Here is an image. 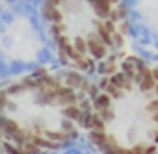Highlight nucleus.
Instances as JSON below:
<instances>
[{
    "label": "nucleus",
    "mask_w": 158,
    "mask_h": 154,
    "mask_svg": "<svg viewBox=\"0 0 158 154\" xmlns=\"http://www.w3.org/2000/svg\"><path fill=\"white\" fill-rule=\"evenodd\" d=\"M148 110L152 112V113H157L158 112V98L157 100H152V101L148 104Z\"/></svg>",
    "instance_id": "obj_12"
},
{
    "label": "nucleus",
    "mask_w": 158,
    "mask_h": 154,
    "mask_svg": "<svg viewBox=\"0 0 158 154\" xmlns=\"http://www.w3.org/2000/svg\"><path fill=\"white\" fill-rule=\"evenodd\" d=\"M11 136H12L14 142H17L18 145H23V143L26 142V139H27V134H26V131L21 130V129H18L17 131H14Z\"/></svg>",
    "instance_id": "obj_6"
},
{
    "label": "nucleus",
    "mask_w": 158,
    "mask_h": 154,
    "mask_svg": "<svg viewBox=\"0 0 158 154\" xmlns=\"http://www.w3.org/2000/svg\"><path fill=\"white\" fill-rule=\"evenodd\" d=\"M135 79H137L139 83H140V89H142V91H145V92L151 91V89H154V88H155V85H157V82L154 80V77H152V76H149V77H140V76H137V74H135Z\"/></svg>",
    "instance_id": "obj_3"
},
{
    "label": "nucleus",
    "mask_w": 158,
    "mask_h": 154,
    "mask_svg": "<svg viewBox=\"0 0 158 154\" xmlns=\"http://www.w3.org/2000/svg\"><path fill=\"white\" fill-rule=\"evenodd\" d=\"M77 100V95L74 94V91L68 88H59V100L57 103H60L63 106H74Z\"/></svg>",
    "instance_id": "obj_1"
},
{
    "label": "nucleus",
    "mask_w": 158,
    "mask_h": 154,
    "mask_svg": "<svg viewBox=\"0 0 158 154\" xmlns=\"http://www.w3.org/2000/svg\"><path fill=\"white\" fill-rule=\"evenodd\" d=\"M6 104H8V95L5 92H0V109L5 107Z\"/></svg>",
    "instance_id": "obj_14"
},
{
    "label": "nucleus",
    "mask_w": 158,
    "mask_h": 154,
    "mask_svg": "<svg viewBox=\"0 0 158 154\" xmlns=\"http://www.w3.org/2000/svg\"><path fill=\"white\" fill-rule=\"evenodd\" d=\"M45 76H47V70L45 68H38L36 71L33 73V77H36V79H42Z\"/></svg>",
    "instance_id": "obj_13"
},
{
    "label": "nucleus",
    "mask_w": 158,
    "mask_h": 154,
    "mask_svg": "<svg viewBox=\"0 0 158 154\" xmlns=\"http://www.w3.org/2000/svg\"><path fill=\"white\" fill-rule=\"evenodd\" d=\"M68 82L71 86H78V85H83L85 80H83V77L78 74V73H69V76H68Z\"/></svg>",
    "instance_id": "obj_8"
},
{
    "label": "nucleus",
    "mask_w": 158,
    "mask_h": 154,
    "mask_svg": "<svg viewBox=\"0 0 158 154\" xmlns=\"http://www.w3.org/2000/svg\"><path fill=\"white\" fill-rule=\"evenodd\" d=\"M154 142L155 143H158V130L154 133Z\"/></svg>",
    "instance_id": "obj_17"
},
{
    "label": "nucleus",
    "mask_w": 158,
    "mask_h": 154,
    "mask_svg": "<svg viewBox=\"0 0 158 154\" xmlns=\"http://www.w3.org/2000/svg\"><path fill=\"white\" fill-rule=\"evenodd\" d=\"M20 129L18 127V124L11 118H5V124H3V127H2V130H5L6 133H9V134H12L14 131H17Z\"/></svg>",
    "instance_id": "obj_5"
},
{
    "label": "nucleus",
    "mask_w": 158,
    "mask_h": 154,
    "mask_svg": "<svg viewBox=\"0 0 158 154\" xmlns=\"http://www.w3.org/2000/svg\"><path fill=\"white\" fill-rule=\"evenodd\" d=\"M145 154H157V148L154 145H148L145 147Z\"/></svg>",
    "instance_id": "obj_15"
},
{
    "label": "nucleus",
    "mask_w": 158,
    "mask_h": 154,
    "mask_svg": "<svg viewBox=\"0 0 158 154\" xmlns=\"http://www.w3.org/2000/svg\"><path fill=\"white\" fill-rule=\"evenodd\" d=\"M63 117H66V119H71V121H81L83 118V110L80 109L78 106H66L63 110H62Z\"/></svg>",
    "instance_id": "obj_2"
},
{
    "label": "nucleus",
    "mask_w": 158,
    "mask_h": 154,
    "mask_svg": "<svg viewBox=\"0 0 158 154\" xmlns=\"http://www.w3.org/2000/svg\"><path fill=\"white\" fill-rule=\"evenodd\" d=\"M98 107H110V95L102 92L95 97V109Z\"/></svg>",
    "instance_id": "obj_4"
},
{
    "label": "nucleus",
    "mask_w": 158,
    "mask_h": 154,
    "mask_svg": "<svg viewBox=\"0 0 158 154\" xmlns=\"http://www.w3.org/2000/svg\"><path fill=\"white\" fill-rule=\"evenodd\" d=\"M154 89H155V94L158 95V83H157V85H155V88H154Z\"/></svg>",
    "instance_id": "obj_19"
},
{
    "label": "nucleus",
    "mask_w": 158,
    "mask_h": 154,
    "mask_svg": "<svg viewBox=\"0 0 158 154\" xmlns=\"http://www.w3.org/2000/svg\"><path fill=\"white\" fill-rule=\"evenodd\" d=\"M95 113L98 115V118H101L102 121H106V119H110L111 117H113V112L110 110V107H98Z\"/></svg>",
    "instance_id": "obj_7"
},
{
    "label": "nucleus",
    "mask_w": 158,
    "mask_h": 154,
    "mask_svg": "<svg viewBox=\"0 0 158 154\" xmlns=\"http://www.w3.org/2000/svg\"><path fill=\"white\" fill-rule=\"evenodd\" d=\"M62 130L63 131H74V121H71V119H62Z\"/></svg>",
    "instance_id": "obj_10"
},
{
    "label": "nucleus",
    "mask_w": 158,
    "mask_h": 154,
    "mask_svg": "<svg viewBox=\"0 0 158 154\" xmlns=\"http://www.w3.org/2000/svg\"><path fill=\"white\" fill-rule=\"evenodd\" d=\"M152 77H154V80H155V82H158V68L152 70Z\"/></svg>",
    "instance_id": "obj_16"
},
{
    "label": "nucleus",
    "mask_w": 158,
    "mask_h": 154,
    "mask_svg": "<svg viewBox=\"0 0 158 154\" xmlns=\"http://www.w3.org/2000/svg\"><path fill=\"white\" fill-rule=\"evenodd\" d=\"M154 121H155V122H158V112H157V113H154Z\"/></svg>",
    "instance_id": "obj_18"
},
{
    "label": "nucleus",
    "mask_w": 158,
    "mask_h": 154,
    "mask_svg": "<svg viewBox=\"0 0 158 154\" xmlns=\"http://www.w3.org/2000/svg\"><path fill=\"white\" fill-rule=\"evenodd\" d=\"M104 89L107 91V94H109L110 97H116V98H118V97H121V89H119L118 86H114L113 83L109 82L107 85H106V88H104Z\"/></svg>",
    "instance_id": "obj_9"
},
{
    "label": "nucleus",
    "mask_w": 158,
    "mask_h": 154,
    "mask_svg": "<svg viewBox=\"0 0 158 154\" xmlns=\"http://www.w3.org/2000/svg\"><path fill=\"white\" fill-rule=\"evenodd\" d=\"M24 91V85L23 83H15L12 85L11 88H9V92L11 94H20V92H23Z\"/></svg>",
    "instance_id": "obj_11"
}]
</instances>
